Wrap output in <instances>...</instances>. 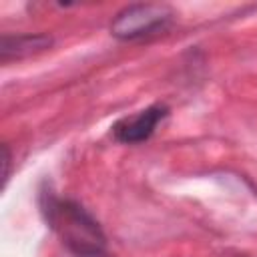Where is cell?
Segmentation results:
<instances>
[{
	"label": "cell",
	"mask_w": 257,
	"mask_h": 257,
	"mask_svg": "<svg viewBox=\"0 0 257 257\" xmlns=\"http://www.w3.org/2000/svg\"><path fill=\"white\" fill-rule=\"evenodd\" d=\"M40 211L62 247L74 257L106 255V235L98 221L80 203L62 199L52 191H42Z\"/></svg>",
	"instance_id": "cell-1"
},
{
	"label": "cell",
	"mask_w": 257,
	"mask_h": 257,
	"mask_svg": "<svg viewBox=\"0 0 257 257\" xmlns=\"http://www.w3.org/2000/svg\"><path fill=\"white\" fill-rule=\"evenodd\" d=\"M173 12L167 4L141 2L122 8L110 22V34L118 40H139L163 32L171 24Z\"/></svg>",
	"instance_id": "cell-2"
},
{
	"label": "cell",
	"mask_w": 257,
	"mask_h": 257,
	"mask_svg": "<svg viewBox=\"0 0 257 257\" xmlns=\"http://www.w3.org/2000/svg\"><path fill=\"white\" fill-rule=\"evenodd\" d=\"M52 46V36L36 34H2L0 38V60L6 64L10 60H20L38 54Z\"/></svg>",
	"instance_id": "cell-4"
},
{
	"label": "cell",
	"mask_w": 257,
	"mask_h": 257,
	"mask_svg": "<svg viewBox=\"0 0 257 257\" xmlns=\"http://www.w3.org/2000/svg\"><path fill=\"white\" fill-rule=\"evenodd\" d=\"M8 175H10V151L6 145H2V187H6Z\"/></svg>",
	"instance_id": "cell-5"
},
{
	"label": "cell",
	"mask_w": 257,
	"mask_h": 257,
	"mask_svg": "<svg viewBox=\"0 0 257 257\" xmlns=\"http://www.w3.org/2000/svg\"><path fill=\"white\" fill-rule=\"evenodd\" d=\"M167 114H169L167 104H161V102L151 104V106L139 110L137 114L122 116L120 120H116L112 124V137L122 145L143 143V141L151 139V135L157 131L159 122L163 118H167Z\"/></svg>",
	"instance_id": "cell-3"
}]
</instances>
